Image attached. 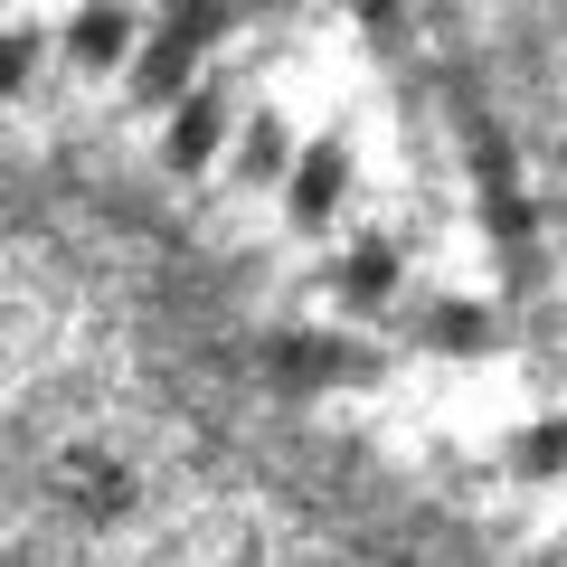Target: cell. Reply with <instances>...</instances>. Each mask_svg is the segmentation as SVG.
Here are the masks:
<instances>
[{"mask_svg":"<svg viewBox=\"0 0 567 567\" xmlns=\"http://www.w3.org/2000/svg\"><path fill=\"white\" fill-rule=\"evenodd\" d=\"M520 473H567V425H539V435H520Z\"/></svg>","mask_w":567,"mask_h":567,"instance_id":"9","label":"cell"},{"mask_svg":"<svg viewBox=\"0 0 567 567\" xmlns=\"http://www.w3.org/2000/svg\"><path fill=\"white\" fill-rule=\"evenodd\" d=\"M341 293H350V303H388V293H398V246H388V237L350 246V265H341Z\"/></svg>","mask_w":567,"mask_h":567,"instance_id":"6","label":"cell"},{"mask_svg":"<svg viewBox=\"0 0 567 567\" xmlns=\"http://www.w3.org/2000/svg\"><path fill=\"white\" fill-rule=\"evenodd\" d=\"M189 76H199V58L171 48V39H152V48H142V66H133V95H142V104H181Z\"/></svg>","mask_w":567,"mask_h":567,"instance_id":"5","label":"cell"},{"mask_svg":"<svg viewBox=\"0 0 567 567\" xmlns=\"http://www.w3.org/2000/svg\"><path fill=\"white\" fill-rule=\"evenodd\" d=\"M218 142H227V104H218V95H181V114H171V162L199 171Z\"/></svg>","mask_w":567,"mask_h":567,"instance_id":"2","label":"cell"},{"mask_svg":"<svg viewBox=\"0 0 567 567\" xmlns=\"http://www.w3.org/2000/svg\"><path fill=\"white\" fill-rule=\"evenodd\" d=\"M425 341H435V350H483V341H492V312H473V303H445L435 322H425Z\"/></svg>","mask_w":567,"mask_h":567,"instance_id":"7","label":"cell"},{"mask_svg":"<svg viewBox=\"0 0 567 567\" xmlns=\"http://www.w3.org/2000/svg\"><path fill=\"white\" fill-rule=\"evenodd\" d=\"M341 189H350V152H341V142L303 152V162H293V218H303V227H322L331 208H341Z\"/></svg>","mask_w":567,"mask_h":567,"instance_id":"1","label":"cell"},{"mask_svg":"<svg viewBox=\"0 0 567 567\" xmlns=\"http://www.w3.org/2000/svg\"><path fill=\"white\" fill-rule=\"evenodd\" d=\"M227 29H237V0H171V10H162V39L189 48V58H199V48H218Z\"/></svg>","mask_w":567,"mask_h":567,"instance_id":"4","label":"cell"},{"mask_svg":"<svg viewBox=\"0 0 567 567\" xmlns=\"http://www.w3.org/2000/svg\"><path fill=\"white\" fill-rule=\"evenodd\" d=\"M66 48H76V66H123V48H133V20H123L114 0H95V10H76Z\"/></svg>","mask_w":567,"mask_h":567,"instance_id":"3","label":"cell"},{"mask_svg":"<svg viewBox=\"0 0 567 567\" xmlns=\"http://www.w3.org/2000/svg\"><path fill=\"white\" fill-rule=\"evenodd\" d=\"M237 162H246V181H275V171H284V123H246Z\"/></svg>","mask_w":567,"mask_h":567,"instance_id":"8","label":"cell"},{"mask_svg":"<svg viewBox=\"0 0 567 567\" xmlns=\"http://www.w3.org/2000/svg\"><path fill=\"white\" fill-rule=\"evenodd\" d=\"M265 10H293V0H265Z\"/></svg>","mask_w":567,"mask_h":567,"instance_id":"11","label":"cell"},{"mask_svg":"<svg viewBox=\"0 0 567 567\" xmlns=\"http://www.w3.org/2000/svg\"><path fill=\"white\" fill-rule=\"evenodd\" d=\"M29 66H39V29H10V39H0V95H10Z\"/></svg>","mask_w":567,"mask_h":567,"instance_id":"10","label":"cell"}]
</instances>
